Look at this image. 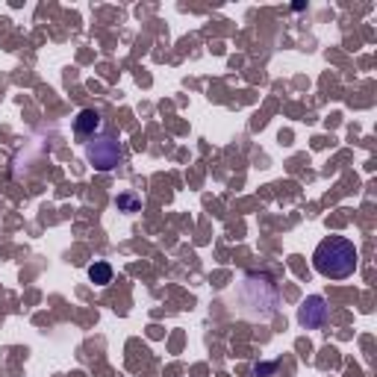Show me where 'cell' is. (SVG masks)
<instances>
[{"label":"cell","instance_id":"cell-1","mask_svg":"<svg viewBox=\"0 0 377 377\" xmlns=\"http://www.w3.org/2000/svg\"><path fill=\"white\" fill-rule=\"evenodd\" d=\"M236 298L242 306V316H248L253 321H268L277 316L280 309V289L272 274L265 272H248L242 277Z\"/></svg>","mask_w":377,"mask_h":377},{"label":"cell","instance_id":"cell-2","mask_svg":"<svg viewBox=\"0 0 377 377\" xmlns=\"http://www.w3.org/2000/svg\"><path fill=\"white\" fill-rule=\"evenodd\" d=\"M313 268L321 277L345 280L357 272V245L345 236H327L313 253Z\"/></svg>","mask_w":377,"mask_h":377},{"label":"cell","instance_id":"cell-3","mask_svg":"<svg viewBox=\"0 0 377 377\" xmlns=\"http://www.w3.org/2000/svg\"><path fill=\"white\" fill-rule=\"evenodd\" d=\"M86 159H89L91 168H98V171H112L115 165H121L124 154H121L118 139H112V136H98L94 142H89Z\"/></svg>","mask_w":377,"mask_h":377},{"label":"cell","instance_id":"cell-4","mask_svg":"<svg viewBox=\"0 0 377 377\" xmlns=\"http://www.w3.org/2000/svg\"><path fill=\"white\" fill-rule=\"evenodd\" d=\"M327 316H330V309H327V301L321 298V295H309V298L298 306V321H301L306 330L325 327L327 325Z\"/></svg>","mask_w":377,"mask_h":377},{"label":"cell","instance_id":"cell-5","mask_svg":"<svg viewBox=\"0 0 377 377\" xmlns=\"http://www.w3.org/2000/svg\"><path fill=\"white\" fill-rule=\"evenodd\" d=\"M101 130V112L94 110H80L74 118V133L77 136H94Z\"/></svg>","mask_w":377,"mask_h":377},{"label":"cell","instance_id":"cell-6","mask_svg":"<svg viewBox=\"0 0 377 377\" xmlns=\"http://www.w3.org/2000/svg\"><path fill=\"white\" fill-rule=\"evenodd\" d=\"M89 280L94 283V286H106V283H112V265L103 263V260L91 263L89 265Z\"/></svg>","mask_w":377,"mask_h":377},{"label":"cell","instance_id":"cell-7","mask_svg":"<svg viewBox=\"0 0 377 377\" xmlns=\"http://www.w3.org/2000/svg\"><path fill=\"white\" fill-rule=\"evenodd\" d=\"M115 207H118L121 212H139V209H142V198L133 195V192H124V195H118Z\"/></svg>","mask_w":377,"mask_h":377},{"label":"cell","instance_id":"cell-8","mask_svg":"<svg viewBox=\"0 0 377 377\" xmlns=\"http://www.w3.org/2000/svg\"><path fill=\"white\" fill-rule=\"evenodd\" d=\"M272 371H277V362H260V366H253V374H257V377H265Z\"/></svg>","mask_w":377,"mask_h":377}]
</instances>
